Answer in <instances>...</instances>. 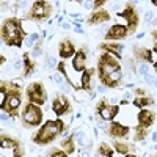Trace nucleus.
Segmentation results:
<instances>
[{
	"mask_svg": "<svg viewBox=\"0 0 157 157\" xmlns=\"http://www.w3.org/2000/svg\"><path fill=\"white\" fill-rule=\"evenodd\" d=\"M2 39L6 46H22L24 39V30H22V22L16 17H10L2 25Z\"/></svg>",
	"mask_w": 157,
	"mask_h": 157,
	"instance_id": "nucleus-1",
	"label": "nucleus"
},
{
	"mask_svg": "<svg viewBox=\"0 0 157 157\" xmlns=\"http://www.w3.org/2000/svg\"><path fill=\"white\" fill-rule=\"evenodd\" d=\"M0 91H6V94L2 93V110L11 115H16L17 109L21 107V90L14 83H2Z\"/></svg>",
	"mask_w": 157,
	"mask_h": 157,
	"instance_id": "nucleus-2",
	"label": "nucleus"
},
{
	"mask_svg": "<svg viewBox=\"0 0 157 157\" xmlns=\"http://www.w3.org/2000/svg\"><path fill=\"white\" fill-rule=\"evenodd\" d=\"M64 129V123L61 120L57 121H47L41 129L38 130L33 137V141L36 145H47L52 140H55Z\"/></svg>",
	"mask_w": 157,
	"mask_h": 157,
	"instance_id": "nucleus-3",
	"label": "nucleus"
},
{
	"mask_svg": "<svg viewBox=\"0 0 157 157\" xmlns=\"http://www.w3.org/2000/svg\"><path fill=\"white\" fill-rule=\"evenodd\" d=\"M43 121V112L41 109L38 107V104H33V102H29L24 109V113H22V123L25 127H35V126H39Z\"/></svg>",
	"mask_w": 157,
	"mask_h": 157,
	"instance_id": "nucleus-4",
	"label": "nucleus"
},
{
	"mask_svg": "<svg viewBox=\"0 0 157 157\" xmlns=\"http://www.w3.org/2000/svg\"><path fill=\"white\" fill-rule=\"evenodd\" d=\"M50 14H52V6L49 5V2H46V0H36L32 5L27 17L33 19V21H46V19H49Z\"/></svg>",
	"mask_w": 157,
	"mask_h": 157,
	"instance_id": "nucleus-5",
	"label": "nucleus"
},
{
	"mask_svg": "<svg viewBox=\"0 0 157 157\" xmlns=\"http://www.w3.org/2000/svg\"><path fill=\"white\" fill-rule=\"evenodd\" d=\"M98 69H99V75H107V74H112V72L120 69V63H118V60H115L109 52H105V54H102L99 57Z\"/></svg>",
	"mask_w": 157,
	"mask_h": 157,
	"instance_id": "nucleus-6",
	"label": "nucleus"
},
{
	"mask_svg": "<svg viewBox=\"0 0 157 157\" xmlns=\"http://www.w3.org/2000/svg\"><path fill=\"white\" fill-rule=\"evenodd\" d=\"M27 96H29V101L33 102V104H38V105H43L47 101V93L44 86L39 83V82H35L32 85H29L27 88Z\"/></svg>",
	"mask_w": 157,
	"mask_h": 157,
	"instance_id": "nucleus-7",
	"label": "nucleus"
},
{
	"mask_svg": "<svg viewBox=\"0 0 157 157\" xmlns=\"http://www.w3.org/2000/svg\"><path fill=\"white\" fill-rule=\"evenodd\" d=\"M118 16H121V17H124V19L127 21V29H129L130 33H135V32H137V27H138V16H137L135 10L130 6V5H127L123 13H118Z\"/></svg>",
	"mask_w": 157,
	"mask_h": 157,
	"instance_id": "nucleus-8",
	"label": "nucleus"
},
{
	"mask_svg": "<svg viewBox=\"0 0 157 157\" xmlns=\"http://www.w3.org/2000/svg\"><path fill=\"white\" fill-rule=\"evenodd\" d=\"M118 112H120V107L118 105H110V104L107 102V99H102V102L98 105V113L101 115L102 120H105V121L113 120V118L118 115Z\"/></svg>",
	"mask_w": 157,
	"mask_h": 157,
	"instance_id": "nucleus-9",
	"label": "nucleus"
},
{
	"mask_svg": "<svg viewBox=\"0 0 157 157\" xmlns=\"http://www.w3.org/2000/svg\"><path fill=\"white\" fill-rule=\"evenodd\" d=\"M52 109H54V112H55L57 116H61V115L68 113L71 110V104H69L68 98H64V96H55L54 104H52Z\"/></svg>",
	"mask_w": 157,
	"mask_h": 157,
	"instance_id": "nucleus-10",
	"label": "nucleus"
},
{
	"mask_svg": "<svg viewBox=\"0 0 157 157\" xmlns=\"http://www.w3.org/2000/svg\"><path fill=\"white\" fill-rule=\"evenodd\" d=\"M121 77H123L121 69H118V71H115V72H112V74H107V75H99L102 85H104V86H109V88H115V86L120 85Z\"/></svg>",
	"mask_w": 157,
	"mask_h": 157,
	"instance_id": "nucleus-11",
	"label": "nucleus"
},
{
	"mask_svg": "<svg viewBox=\"0 0 157 157\" xmlns=\"http://www.w3.org/2000/svg\"><path fill=\"white\" fill-rule=\"evenodd\" d=\"M129 33V29L126 25H121V24H115L110 27V30L107 32L105 38L107 39H121V38H126Z\"/></svg>",
	"mask_w": 157,
	"mask_h": 157,
	"instance_id": "nucleus-12",
	"label": "nucleus"
},
{
	"mask_svg": "<svg viewBox=\"0 0 157 157\" xmlns=\"http://www.w3.org/2000/svg\"><path fill=\"white\" fill-rule=\"evenodd\" d=\"M2 149L13 151V155H22L19 141L14 140V138H11V137H6V135H2Z\"/></svg>",
	"mask_w": 157,
	"mask_h": 157,
	"instance_id": "nucleus-13",
	"label": "nucleus"
},
{
	"mask_svg": "<svg viewBox=\"0 0 157 157\" xmlns=\"http://www.w3.org/2000/svg\"><path fill=\"white\" fill-rule=\"evenodd\" d=\"M127 134H129V127L127 126H123L120 123H112L110 127H109V135L110 137L121 138V137H126Z\"/></svg>",
	"mask_w": 157,
	"mask_h": 157,
	"instance_id": "nucleus-14",
	"label": "nucleus"
},
{
	"mask_svg": "<svg viewBox=\"0 0 157 157\" xmlns=\"http://www.w3.org/2000/svg\"><path fill=\"white\" fill-rule=\"evenodd\" d=\"M85 63H86V54L85 50H77L75 55H74V61H72V68L78 72H83L85 68Z\"/></svg>",
	"mask_w": 157,
	"mask_h": 157,
	"instance_id": "nucleus-15",
	"label": "nucleus"
},
{
	"mask_svg": "<svg viewBox=\"0 0 157 157\" xmlns=\"http://www.w3.org/2000/svg\"><path fill=\"white\" fill-rule=\"evenodd\" d=\"M58 50H60L58 54H60L61 58H69V57L75 55V47H74V44L69 41V39H64V41H61Z\"/></svg>",
	"mask_w": 157,
	"mask_h": 157,
	"instance_id": "nucleus-16",
	"label": "nucleus"
},
{
	"mask_svg": "<svg viewBox=\"0 0 157 157\" xmlns=\"http://www.w3.org/2000/svg\"><path fill=\"white\" fill-rule=\"evenodd\" d=\"M110 19V14L105 10H101V11H94L93 14L88 17V24L90 25H98V24H104Z\"/></svg>",
	"mask_w": 157,
	"mask_h": 157,
	"instance_id": "nucleus-17",
	"label": "nucleus"
},
{
	"mask_svg": "<svg viewBox=\"0 0 157 157\" xmlns=\"http://www.w3.org/2000/svg\"><path fill=\"white\" fill-rule=\"evenodd\" d=\"M154 120H155V115H154V112L146 110V109L140 110V113H138V123H140V124H143V126L149 127V126H152Z\"/></svg>",
	"mask_w": 157,
	"mask_h": 157,
	"instance_id": "nucleus-18",
	"label": "nucleus"
},
{
	"mask_svg": "<svg viewBox=\"0 0 157 157\" xmlns=\"http://www.w3.org/2000/svg\"><path fill=\"white\" fill-rule=\"evenodd\" d=\"M93 74H94V69H85L82 72V88L90 91L91 90V78H93Z\"/></svg>",
	"mask_w": 157,
	"mask_h": 157,
	"instance_id": "nucleus-19",
	"label": "nucleus"
},
{
	"mask_svg": "<svg viewBox=\"0 0 157 157\" xmlns=\"http://www.w3.org/2000/svg\"><path fill=\"white\" fill-rule=\"evenodd\" d=\"M102 50H107V52H112L116 57H121V50H123V46L121 44H113V43H104L99 46Z\"/></svg>",
	"mask_w": 157,
	"mask_h": 157,
	"instance_id": "nucleus-20",
	"label": "nucleus"
},
{
	"mask_svg": "<svg viewBox=\"0 0 157 157\" xmlns=\"http://www.w3.org/2000/svg\"><path fill=\"white\" fill-rule=\"evenodd\" d=\"M135 55H137L140 60H143V61L154 63V61H152V52L148 50V49H145V47H137V49H135Z\"/></svg>",
	"mask_w": 157,
	"mask_h": 157,
	"instance_id": "nucleus-21",
	"label": "nucleus"
},
{
	"mask_svg": "<svg viewBox=\"0 0 157 157\" xmlns=\"http://www.w3.org/2000/svg\"><path fill=\"white\" fill-rule=\"evenodd\" d=\"M33 71H35V63L30 60L29 54H24V77L30 75Z\"/></svg>",
	"mask_w": 157,
	"mask_h": 157,
	"instance_id": "nucleus-22",
	"label": "nucleus"
},
{
	"mask_svg": "<svg viewBox=\"0 0 157 157\" xmlns=\"http://www.w3.org/2000/svg\"><path fill=\"white\" fill-rule=\"evenodd\" d=\"M146 135H148V127H146V126L140 124V126H137V127H135V140H137V141L145 140V138H146Z\"/></svg>",
	"mask_w": 157,
	"mask_h": 157,
	"instance_id": "nucleus-23",
	"label": "nucleus"
},
{
	"mask_svg": "<svg viewBox=\"0 0 157 157\" xmlns=\"http://www.w3.org/2000/svg\"><path fill=\"white\" fill-rule=\"evenodd\" d=\"M134 104L137 107H146V105H152L154 101H152V98H137L134 101Z\"/></svg>",
	"mask_w": 157,
	"mask_h": 157,
	"instance_id": "nucleus-24",
	"label": "nucleus"
},
{
	"mask_svg": "<svg viewBox=\"0 0 157 157\" xmlns=\"http://www.w3.org/2000/svg\"><path fill=\"white\" fill-rule=\"evenodd\" d=\"M61 145H63L64 151H66L68 154H72L74 152V140L72 138H64Z\"/></svg>",
	"mask_w": 157,
	"mask_h": 157,
	"instance_id": "nucleus-25",
	"label": "nucleus"
},
{
	"mask_svg": "<svg viewBox=\"0 0 157 157\" xmlns=\"http://www.w3.org/2000/svg\"><path fill=\"white\" fill-rule=\"evenodd\" d=\"M115 149L120 152V154H127L129 152V145L127 143H123V141H115Z\"/></svg>",
	"mask_w": 157,
	"mask_h": 157,
	"instance_id": "nucleus-26",
	"label": "nucleus"
},
{
	"mask_svg": "<svg viewBox=\"0 0 157 157\" xmlns=\"http://www.w3.org/2000/svg\"><path fill=\"white\" fill-rule=\"evenodd\" d=\"M99 154L101 155H113V151L110 149V146L109 145H105V143H102V145L99 146Z\"/></svg>",
	"mask_w": 157,
	"mask_h": 157,
	"instance_id": "nucleus-27",
	"label": "nucleus"
},
{
	"mask_svg": "<svg viewBox=\"0 0 157 157\" xmlns=\"http://www.w3.org/2000/svg\"><path fill=\"white\" fill-rule=\"evenodd\" d=\"M66 154H68L66 151H60V149H57V148L50 149V152H49V155H52V157H64Z\"/></svg>",
	"mask_w": 157,
	"mask_h": 157,
	"instance_id": "nucleus-28",
	"label": "nucleus"
},
{
	"mask_svg": "<svg viewBox=\"0 0 157 157\" xmlns=\"http://www.w3.org/2000/svg\"><path fill=\"white\" fill-rule=\"evenodd\" d=\"M38 55H41V41H39L33 50V57H38Z\"/></svg>",
	"mask_w": 157,
	"mask_h": 157,
	"instance_id": "nucleus-29",
	"label": "nucleus"
},
{
	"mask_svg": "<svg viewBox=\"0 0 157 157\" xmlns=\"http://www.w3.org/2000/svg\"><path fill=\"white\" fill-rule=\"evenodd\" d=\"M36 39H38V33H33V35H32V36L27 39V44H29V46H32V44L36 41Z\"/></svg>",
	"mask_w": 157,
	"mask_h": 157,
	"instance_id": "nucleus-30",
	"label": "nucleus"
},
{
	"mask_svg": "<svg viewBox=\"0 0 157 157\" xmlns=\"http://www.w3.org/2000/svg\"><path fill=\"white\" fill-rule=\"evenodd\" d=\"M75 137H77V141L80 143V145H85V135H83L82 132H78Z\"/></svg>",
	"mask_w": 157,
	"mask_h": 157,
	"instance_id": "nucleus-31",
	"label": "nucleus"
},
{
	"mask_svg": "<svg viewBox=\"0 0 157 157\" xmlns=\"http://www.w3.org/2000/svg\"><path fill=\"white\" fill-rule=\"evenodd\" d=\"M140 74L141 75H148V66H146V64H141V66H140Z\"/></svg>",
	"mask_w": 157,
	"mask_h": 157,
	"instance_id": "nucleus-32",
	"label": "nucleus"
},
{
	"mask_svg": "<svg viewBox=\"0 0 157 157\" xmlns=\"http://www.w3.org/2000/svg\"><path fill=\"white\" fill-rule=\"evenodd\" d=\"M152 36H154V52L157 54V30L152 32Z\"/></svg>",
	"mask_w": 157,
	"mask_h": 157,
	"instance_id": "nucleus-33",
	"label": "nucleus"
},
{
	"mask_svg": "<svg viewBox=\"0 0 157 157\" xmlns=\"http://www.w3.org/2000/svg\"><path fill=\"white\" fill-rule=\"evenodd\" d=\"M107 0H93V5H94V8H98V6H101V5H104Z\"/></svg>",
	"mask_w": 157,
	"mask_h": 157,
	"instance_id": "nucleus-34",
	"label": "nucleus"
},
{
	"mask_svg": "<svg viewBox=\"0 0 157 157\" xmlns=\"http://www.w3.org/2000/svg\"><path fill=\"white\" fill-rule=\"evenodd\" d=\"M55 66V60L54 58H49V68H54Z\"/></svg>",
	"mask_w": 157,
	"mask_h": 157,
	"instance_id": "nucleus-35",
	"label": "nucleus"
},
{
	"mask_svg": "<svg viewBox=\"0 0 157 157\" xmlns=\"http://www.w3.org/2000/svg\"><path fill=\"white\" fill-rule=\"evenodd\" d=\"M151 19H152V13L148 11V13H146V21H151Z\"/></svg>",
	"mask_w": 157,
	"mask_h": 157,
	"instance_id": "nucleus-36",
	"label": "nucleus"
},
{
	"mask_svg": "<svg viewBox=\"0 0 157 157\" xmlns=\"http://www.w3.org/2000/svg\"><path fill=\"white\" fill-rule=\"evenodd\" d=\"M55 80H57V83H61V78H60V75H55Z\"/></svg>",
	"mask_w": 157,
	"mask_h": 157,
	"instance_id": "nucleus-37",
	"label": "nucleus"
},
{
	"mask_svg": "<svg viewBox=\"0 0 157 157\" xmlns=\"http://www.w3.org/2000/svg\"><path fill=\"white\" fill-rule=\"evenodd\" d=\"M152 5H154V6H157V0H152Z\"/></svg>",
	"mask_w": 157,
	"mask_h": 157,
	"instance_id": "nucleus-38",
	"label": "nucleus"
},
{
	"mask_svg": "<svg viewBox=\"0 0 157 157\" xmlns=\"http://www.w3.org/2000/svg\"><path fill=\"white\" fill-rule=\"evenodd\" d=\"M154 69L157 71V61H154Z\"/></svg>",
	"mask_w": 157,
	"mask_h": 157,
	"instance_id": "nucleus-39",
	"label": "nucleus"
},
{
	"mask_svg": "<svg viewBox=\"0 0 157 157\" xmlns=\"http://www.w3.org/2000/svg\"><path fill=\"white\" fill-rule=\"evenodd\" d=\"M77 2H82V0H77Z\"/></svg>",
	"mask_w": 157,
	"mask_h": 157,
	"instance_id": "nucleus-40",
	"label": "nucleus"
}]
</instances>
